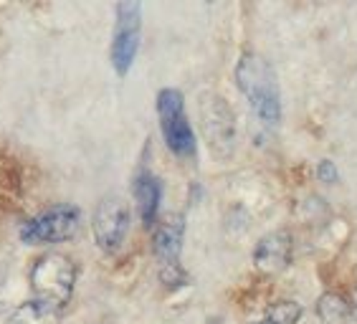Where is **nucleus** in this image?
<instances>
[{"label": "nucleus", "mask_w": 357, "mask_h": 324, "mask_svg": "<svg viewBox=\"0 0 357 324\" xmlns=\"http://www.w3.org/2000/svg\"><path fill=\"white\" fill-rule=\"evenodd\" d=\"M74 261L63 254H43L41 259H36L31 269V299L26 304L38 317L59 324L69 302L74 299Z\"/></svg>", "instance_id": "nucleus-1"}, {"label": "nucleus", "mask_w": 357, "mask_h": 324, "mask_svg": "<svg viewBox=\"0 0 357 324\" xmlns=\"http://www.w3.org/2000/svg\"><path fill=\"white\" fill-rule=\"evenodd\" d=\"M236 86L246 97L254 117L274 130L282 122V91L274 66L259 54H243L236 63Z\"/></svg>", "instance_id": "nucleus-2"}, {"label": "nucleus", "mask_w": 357, "mask_h": 324, "mask_svg": "<svg viewBox=\"0 0 357 324\" xmlns=\"http://www.w3.org/2000/svg\"><path fill=\"white\" fill-rule=\"evenodd\" d=\"M82 226V210L71 203H59L46 208L31 221L21 226V241L26 246H51V243H66L79 233Z\"/></svg>", "instance_id": "nucleus-3"}, {"label": "nucleus", "mask_w": 357, "mask_h": 324, "mask_svg": "<svg viewBox=\"0 0 357 324\" xmlns=\"http://www.w3.org/2000/svg\"><path fill=\"white\" fill-rule=\"evenodd\" d=\"M158 117L162 139H165L167 150L178 157H195L198 142H195V132L185 114V99L178 89H162L158 94Z\"/></svg>", "instance_id": "nucleus-4"}, {"label": "nucleus", "mask_w": 357, "mask_h": 324, "mask_svg": "<svg viewBox=\"0 0 357 324\" xmlns=\"http://www.w3.org/2000/svg\"><path fill=\"white\" fill-rule=\"evenodd\" d=\"M117 23H114V38H112V69L117 76H127L132 63L137 59L139 51V36H142V6L122 0L117 3Z\"/></svg>", "instance_id": "nucleus-5"}, {"label": "nucleus", "mask_w": 357, "mask_h": 324, "mask_svg": "<svg viewBox=\"0 0 357 324\" xmlns=\"http://www.w3.org/2000/svg\"><path fill=\"white\" fill-rule=\"evenodd\" d=\"M200 125L215 157H231L236 147V117L226 99L218 94L200 97Z\"/></svg>", "instance_id": "nucleus-6"}, {"label": "nucleus", "mask_w": 357, "mask_h": 324, "mask_svg": "<svg viewBox=\"0 0 357 324\" xmlns=\"http://www.w3.org/2000/svg\"><path fill=\"white\" fill-rule=\"evenodd\" d=\"M132 226V210L127 206V200L119 195H109L104 198L94 210V221H91V231H94V241L104 254H117L127 241Z\"/></svg>", "instance_id": "nucleus-7"}, {"label": "nucleus", "mask_w": 357, "mask_h": 324, "mask_svg": "<svg viewBox=\"0 0 357 324\" xmlns=\"http://www.w3.org/2000/svg\"><path fill=\"white\" fill-rule=\"evenodd\" d=\"M183 238H185V218L183 215L170 213L165 218H160L155 226V236H152V251H155L160 269L180 266Z\"/></svg>", "instance_id": "nucleus-8"}, {"label": "nucleus", "mask_w": 357, "mask_h": 324, "mask_svg": "<svg viewBox=\"0 0 357 324\" xmlns=\"http://www.w3.org/2000/svg\"><path fill=\"white\" fill-rule=\"evenodd\" d=\"M291 236L287 231H274V233L264 236L254 249V263L256 269L264 274H279L291 263Z\"/></svg>", "instance_id": "nucleus-9"}, {"label": "nucleus", "mask_w": 357, "mask_h": 324, "mask_svg": "<svg viewBox=\"0 0 357 324\" xmlns=\"http://www.w3.org/2000/svg\"><path fill=\"white\" fill-rule=\"evenodd\" d=\"M132 193L137 200V213L144 226H155L160 210V200H162V185L160 180L150 173H139L132 183Z\"/></svg>", "instance_id": "nucleus-10"}, {"label": "nucleus", "mask_w": 357, "mask_h": 324, "mask_svg": "<svg viewBox=\"0 0 357 324\" xmlns=\"http://www.w3.org/2000/svg\"><path fill=\"white\" fill-rule=\"evenodd\" d=\"M317 317L324 324H352L355 322V311H352V304L344 297H340L335 291H327L317 302Z\"/></svg>", "instance_id": "nucleus-11"}, {"label": "nucleus", "mask_w": 357, "mask_h": 324, "mask_svg": "<svg viewBox=\"0 0 357 324\" xmlns=\"http://www.w3.org/2000/svg\"><path fill=\"white\" fill-rule=\"evenodd\" d=\"M302 304L291 302V299H282L266 307V319L271 324H296L302 319Z\"/></svg>", "instance_id": "nucleus-12"}, {"label": "nucleus", "mask_w": 357, "mask_h": 324, "mask_svg": "<svg viewBox=\"0 0 357 324\" xmlns=\"http://www.w3.org/2000/svg\"><path fill=\"white\" fill-rule=\"evenodd\" d=\"M317 178L322 180V183H337L340 180V173H337V165L332 160H322L319 167H317Z\"/></svg>", "instance_id": "nucleus-13"}, {"label": "nucleus", "mask_w": 357, "mask_h": 324, "mask_svg": "<svg viewBox=\"0 0 357 324\" xmlns=\"http://www.w3.org/2000/svg\"><path fill=\"white\" fill-rule=\"evenodd\" d=\"M352 311H355V317H357V289L355 291H352Z\"/></svg>", "instance_id": "nucleus-14"}, {"label": "nucleus", "mask_w": 357, "mask_h": 324, "mask_svg": "<svg viewBox=\"0 0 357 324\" xmlns=\"http://www.w3.org/2000/svg\"><path fill=\"white\" fill-rule=\"evenodd\" d=\"M254 324H271V322H268V319H261V322H254Z\"/></svg>", "instance_id": "nucleus-15"}]
</instances>
